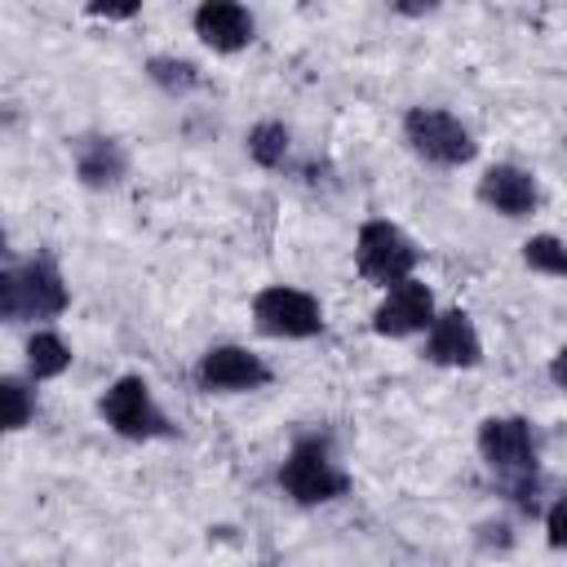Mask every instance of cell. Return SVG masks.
Returning <instances> with one entry per match:
<instances>
[{
    "instance_id": "obj_12",
    "label": "cell",
    "mask_w": 567,
    "mask_h": 567,
    "mask_svg": "<svg viewBox=\"0 0 567 567\" xmlns=\"http://www.w3.org/2000/svg\"><path fill=\"white\" fill-rule=\"evenodd\" d=\"M71 155H75V177L89 190H111V186H120L128 177V151L120 146V137L80 133L71 142Z\"/></svg>"
},
{
    "instance_id": "obj_8",
    "label": "cell",
    "mask_w": 567,
    "mask_h": 567,
    "mask_svg": "<svg viewBox=\"0 0 567 567\" xmlns=\"http://www.w3.org/2000/svg\"><path fill=\"white\" fill-rule=\"evenodd\" d=\"M270 363L261 354H252L248 346H213L199 354L195 363V385L204 394H248V390H261L270 385Z\"/></svg>"
},
{
    "instance_id": "obj_9",
    "label": "cell",
    "mask_w": 567,
    "mask_h": 567,
    "mask_svg": "<svg viewBox=\"0 0 567 567\" xmlns=\"http://www.w3.org/2000/svg\"><path fill=\"white\" fill-rule=\"evenodd\" d=\"M434 319H439V315H434V292H430V284L403 279V284L385 288L381 306L372 310V332L399 341V337H412V332H430Z\"/></svg>"
},
{
    "instance_id": "obj_17",
    "label": "cell",
    "mask_w": 567,
    "mask_h": 567,
    "mask_svg": "<svg viewBox=\"0 0 567 567\" xmlns=\"http://www.w3.org/2000/svg\"><path fill=\"white\" fill-rule=\"evenodd\" d=\"M523 266L527 270H540V275H558V279H567V244L558 239V235H532L527 244H523Z\"/></svg>"
},
{
    "instance_id": "obj_1",
    "label": "cell",
    "mask_w": 567,
    "mask_h": 567,
    "mask_svg": "<svg viewBox=\"0 0 567 567\" xmlns=\"http://www.w3.org/2000/svg\"><path fill=\"white\" fill-rule=\"evenodd\" d=\"M478 456L501 478L505 496L523 509H540V478H536V434L527 416H487L478 421Z\"/></svg>"
},
{
    "instance_id": "obj_4",
    "label": "cell",
    "mask_w": 567,
    "mask_h": 567,
    "mask_svg": "<svg viewBox=\"0 0 567 567\" xmlns=\"http://www.w3.org/2000/svg\"><path fill=\"white\" fill-rule=\"evenodd\" d=\"M97 412H102V421L120 434V439H128V443H151V439H173V421L164 416V408L155 403V394H151V385L142 381V377H115L111 385H106V394L97 399Z\"/></svg>"
},
{
    "instance_id": "obj_13",
    "label": "cell",
    "mask_w": 567,
    "mask_h": 567,
    "mask_svg": "<svg viewBox=\"0 0 567 567\" xmlns=\"http://www.w3.org/2000/svg\"><path fill=\"white\" fill-rule=\"evenodd\" d=\"M478 199L492 213H501V217H527V213H536L540 190H536V177L527 168H518V164H492L478 177Z\"/></svg>"
},
{
    "instance_id": "obj_14",
    "label": "cell",
    "mask_w": 567,
    "mask_h": 567,
    "mask_svg": "<svg viewBox=\"0 0 567 567\" xmlns=\"http://www.w3.org/2000/svg\"><path fill=\"white\" fill-rule=\"evenodd\" d=\"M146 80L155 84V89H164L168 97H186V93H195L199 89V66L190 62V58H173V53H155V58H146Z\"/></svg>"
},
{
    "instance_id": "obj_10",
    "label": "cell",
    "mask_w": 567,
    "mask_h": 567,
    "mask_svg": "<svg viewBox=\"0 0 567 567\" xmlns=\"http://www.w3.org/2000/svg\"><path fill=\"white\" fill-rule=\"evenodd\" d=\"M430 363L439 368H478L483 363V341H478V328L465 310H443L430 332H425V350H421Z\"/></svg>"
},
{
    "instance_id": "obj_11",
    "label": "cell",
    "mask_w": 567,
    "mask_h": 567,
    "mask_svg": "<svg viewBox=\"0 0 567 567\" xmlns=\"http://www.w3.org/2000/svg\"><path fill=\"white\" fill-rule=\"evenodd\" d=\"M190 27H195V35H199L213 53H239V49H248L252 35H257V18H252L244 4H235V0H204V4L190 13Z\"/></svg>"
},
{
    "instance_id": "obj_15",
    "label": "cell",
    "mask_w": 567,
    "mask_h": 567,
    "mask_svg": "<svg viewBox=\"0 0 567 567\" xmlns=\"http://www.w3.org/2000/svg\"><path fill=\"white\" fill-rule=\"evenodd\" d=\"M244 146H248V159H252V164H261V168H284V159H288V151H292V133H288V124H279V120H261V124L248 128Z\"/></svg>"
},
{
    "instance_id": "obj_16",
    "label": "cell",
    "mask_w": 567,
    "mask_h": 567,
    "mask_svg": "<svg viewBox=\"0 0 567 567\" xmlns=\"http://www.w3.org/2000/svg\"><path fill=\"white\" fill-rule=\"evenodd\" d=\"M71 368V346L58 332H31L27 341V377L31 381H49L62 377Z\"/></svg>"
},
{
    "instance_id": "obj_2",
    "label": "cell",
    "mask_w": 567,
    "mask_h": 567,
    "mask_svg": "<svg viewBox=\"0 0 567 567\" xmlns=\"http://www.w3.org/2000/svg\"><path fill=\"white\" fill-rule=\"evenodd\" d=\"M71 306V292L53 266V257H31L22 266L0 270V315L9 323L58 319Z\"/></svg>"
},
{
    "instance_id": "obj_6",
    "label": "cell",
    "mask_w": 567,
    "mask_h": 567,
    "mask_svg": "<svg viewBox=\"0 0 567 567\" xmlns=\"http://www.w3.org/2000/svg\"><path fill=\"white\" fill-rule=\"evenodd\" d=\"M416 244L385 217H372L359 226V239H354V261H359V275L381 284V288H394L403 279H412L416 270Z\"/></svg>"
},
{
    "instance_id": "obj_3",
    "label": "cell",
    "mask_w": 567,
    "mask_h": 567,
    "mask_svg": "<svg viewBox=\"0 0 567 567\" xmlns=\"http://www.w3.org/2000/svg\"><path fill=\"white\" fill-rule=\"evenodd\" d=\"M279 487L297 505H328L350 492V474L332 461L323 439H297L279 465Z\"/></svg>"
},
{
    "instance_id": "obj_22",
    "label": "cell",
    "mask_w": 567,
    "mask_h": 567,
    "mask_svg": "<svg viewBox=\"0 0 567 567\" xmlns=\"http://www.w3.org/2000/svg\"><path fill=\"white\" fill-rule=\"evenodd\" d=\"M545 372H549V381H554L558 390H567V346H563V350L549 359V368H545Z\"/></svg>"
},
{
    "instance_id": "obj_19",
    "label": "cell",
    "mask_w": 567,
    "mask_h": 567,
    "mask_svg": "<svg viewBox=\"0 0 567 567\" xmlns=\"http://www.w3.org/2000/svg\"><path fill=\"white\" fill-rule=\"evenodd\" d=\"M545 540L554 549H567V496L549 505V514H545Z\"/></svg>"
},
{
    "instance_id": "obj_20",
    "label": "cell",
    "mask_w": 567,
    "mask_h": 567,
    "mask_svg": "<svg viewBox=\"0 0 567 567\" xmlns=\"http://www.w3.org/2000/svg\"><path fill=\"white\" fill-rule=\"evenodd\" d=\"M84 13H89V18H106V22H128V18L142 13V4H137V0H124V4H89Z\"/></svg>"
},
{
    "instance_id": "obj_7",
    "label": "cell",
    "mask_w": 567,
    "mask_h": 567,
    "mask_svg": "<svg viewBox=\"0 0 567 567\" xmlns=\"http://www.w3.org/2000/svg\"><path fill=\"white\" fill-rule=\"evenodd\" d=\"M252 323L266 337H284V341H310L323 332V306L319 297L288 288V284H270L252 297Z\"/></svg>"
},
{
    "instance_id": "obj_23",
    "label": "cell",
    "mask_w": 567,
    "mask_h": 567,
    "mask_svg": "<svg viewBox=\"0 0 567 567\" xmlns=\"http://www.w3.org/2000/svg\"><path fill=\"white\" fill-rule=\"evenodd\" d=\"M399 13H408V18H421V13H434V4H394Z\"/></svg>"
},
{
    "instance_id": "obj_21",
    "label": "cell",
    "mask_w": 567,
    "mask_h": 567,
    "mask_svg": "<svg viewBox=\"0 0 567 567\" xmlns=\"http://www.w3.org/2000/svg\"><path fill=\"white\" fill-rule=\"evenodd\" d=\"M478 540L483 545H496V549H509L514 545V532H509V523H478Z\"/></svg>"
},
{
    "instance_id": "obj_18",
    "label": "cell",
    "mask_w": 567,
    "mask_h": 567,
    "mask_svg": "<svg viewBox=\"0 0 567 567\" xmlns=\"http://www.w3.org/2000/svg\"><path fill=\"white\" fill-rule=\"evenodd\" d=\"M0 399H4V430H9V434L27 430L31 416H35V394H31V385H27L22 377H4V381H0Z\"/></svg>"
},
{
    "instance_id": "obj_5",
    "label": "cell",
    "mask_w": 567,
    "mask_h": 567,
    "mask_svg": "<svg viewBox=\"0 0 567 567\" xmlns=\"http://www.w3.org/2000/svg\"><path fill=\"white\" fill-rule=\"evenodd\" d=\"M403 142L412 146V155L439 168H461L478 155V142L470 137V128L443 106H412L403 115Z\"/></svg>"
}]
</instances>
